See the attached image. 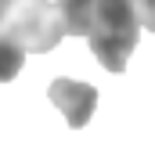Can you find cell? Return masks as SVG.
Returning a JSON list of instances; mask_svg holds the SVG:
<instances>
[{
  "mask_svg": "<svg viewBox=\"0 0 155 155\" xmlns=\"http://www.w3.org/2000/svg\"><path fill=\"white\" fill-rule=\"evenodd\" d=\"M65 22V36H87L94 58L123 72L137 40H141V11L137 0H54Z\"/></svg>",
  "mask_w": 155,
  "mask_h": 155,
  "instance_id": "obj_1",
  "label": "cell"
},
{
  "mask_svg": "<svg viewBox=\"0 0 155 155\" xmlns=\"http://www.w3.org/2000/svg\"><path fill=\"white\" fill-rule=\"evenodd\" d=\"M0 36L22 51L47 54L65 40V22L54 0H11L0 15Z\"/></svg>",
  "mask_w": 155,
  "mask_h": 155,
  "instance_id": "obj_2",
  "label": "cell"
},
{
  "mask_svg": "<svg viewBox=\"0 0 155 155\" xmlns=\"http://www.w3.org/2000/svg\"><path fill=\"white\" fill-rule=\"evenodd\" d=\"M47 97L58 105V112L65 116V123L72 130L87 126L94 108H97V90L90 83H79V79H54L47 87Z\"/></svg>",
  "mask_w": 155,
  "mask_h": 155,
  "instance_id": "obj_3",
  "label": "cell"
},
{
  "mask_svg": "<svg viewBox=\"0 0 155 155\" xmlns=\"http://www.w3.org/2000/svg\"><path fill=\"white\" fill-rule=\"evenodd\" d=\"M22 65H25V51H22L18 43H11V40L0 36V83L15 79L22 72Z\"/></svg>",
  "mask_w": 155,
  "mask_h": 155,
  "instance_id": "obj_4",
  "label": "cell"
},
{
  "mask_svg": "<svg viewBox=\"0 0 155 155\" xmlns=\"http://www.w3.org/2000/svg\"><path fill=\"white\" fill-rule=\"evenodd\" d=\"M137 11H141V25L155 33V0H137Z\"/></svg>",
  "mask_w": 155,
  "mask_h": 155,
  "instance_id": "obj_5",
  "label": "cell"
},
{
  "mask_svg": "<svg viewBox=\"0 0 155 155\" xmlns=\"http://www.w3.org/2000/svg\"><path fill=\"white\" fill-rule=\"evenodd\" d=\"M7 4H11V0H0V15H4V11H7Z\"/></svg>",
  "mask_w": 155,
  "mask_h": 155,
  "instance_id": "obj_6",
  "label": "cell"
}]
</instances>
